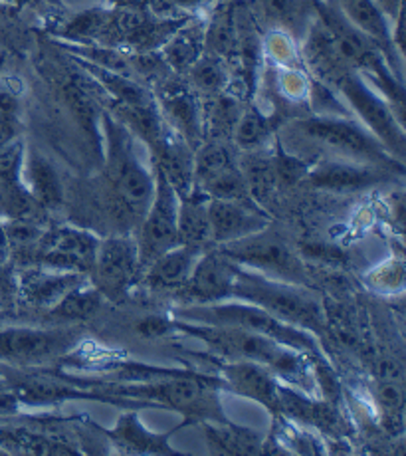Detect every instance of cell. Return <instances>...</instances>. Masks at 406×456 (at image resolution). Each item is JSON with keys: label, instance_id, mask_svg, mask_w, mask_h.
Masks as SVG:
<instances>
[{"label": "cell", "instance_id": "obj_37", "mask_svg": "<svg viewBox=\"0 0 406 456\" xmlns=\"http://www.w3.org/2000/svg\"><path fill=\"white\" fill-rule=\"evenodd\" d=\"M375 397L378 411H381V423L391 435L402 433V409H404V395L399 381L393 377L378 381L375 387Z\"/></svg>", "mask_w": 406, "mask_h": 456}, {"label": "cell", "instance_id": "obj_5", "mask_svg": "<svg viewBox=\"0 0 406 456\" xmlns=\"http://www.w3.org/2000/svg\"><path fill=\"white\" fill-rule=\"evenodd\" d=\"M315 11L317 19L331 34L343 62L363 76L404 121V80L393 72L381 48L357 30L333 0H315Z\"/></svg>", "mask_w": 406, "mask_h": 456}, {"label": "cell", "instance_id": "obj_23", "mask_svg": "<svg viewBox=\"0 0 406 456\" xmlns=\"http://www.w3.org/2000/svg\"><path fill=\"white\" fill-rule=\"evenodd\" d=\"M187 420H183L179 427H175L169 433H155L151 428L143 425L134 409L123 413L118 423L111 428H105L103 435L110 436L113 444H118L121 451L127 452H139V454H176L179 451L171 446V436L179 431V428L187 427Z\"/></svg>", "mask_w": 406, "mask_h": 456}, {"label": "cell", "instance_id": "obj_27", "mask_svg": "<svg viewBox=\"0 0 406 456\" xmlns=\"http://www.w3.org/2000/svg\"><path fill=\"white\" fill-rule=\"evenodd\" d=\"M284 126L276 113L266 111L260 103L248 100L234 127L232 145L238 151H258L273 143L278 129Z\"/></svg>", "mask_w": 406, "mask_h": 456}, {"label": "cell", "instance_id": "obj_22", "mask_svg": "<svg viewBox=\"0 0 406 456\" xmlns=\"http://www.w3.org/2000/svg\"><path fill=\"white\" fill-rule=\"evenodd\" d=\"M207 248L189 247V244H176V247L163 252L153 262L143 268L141 282L151 290L179 292L187 284L191 272Z\"/></svg>", "mask_w": 406, "mask_h": 456}, {"label": "cell", "instance_id": "obj_14", "mask_svg": "<svg viewBox=\"0 0 406 456\" xmlns=\"http://www.w3.org/2000/svg\"><path fill=\"white\" fill-rule=\"evenodd\" d=\"M77 336L68 330L4 328L0 330V359L8 363H34L72 349Z\"/></svg>", "mask_w": 406, "mask_h": 456}, {"label": "cell", "instance_id": "obj_10", "mask_svg": "<svg viewBox=\"0 0 406 456\" xmlns=\"http://www.w3.org/2000/svg\"><path fill=\"white\" fill-rule=\"evenodd\" d=\"M155 173V191L143 218L137 226V250L141 268L153 262L163 252L179 244L176 232V216H179V195H176L171 183L165 179L161 171Z\"/></svg>", "mask_w": 406, "mask_h": 456}, {"label": "cell", "instance_id": "obj_42", "mask_svg": "<svg viewBox=\"0 0 406 456\" xmlns=\"http://www.w3.org/2000/svg\"><path fill=\"white\" fill-rule=\"evenodd\" d=\"M8 262H11V254H8V242H6L3 218H0V268L8 266Z\"/></svg>", "mask_w": 406, "mask_h": 456}, {"label": "cell", "instance_id": "obj_30", "mask_svg": "<svg viewBox=\"0 0 406 456\" xmlns=\"http://www.w3.org/2000/svg\"><path fill=\"white\" fill-rule=\"evenodd\" d=\"M238 165H240L252 200L266 208V203H270V199L280 191L276 167H273L272 159V147L258 149V151H244L242 157H238Z\"/></svg>", "mask_w": 406, "mask_h": 456}, {"label": "cell", "instance_id": "obj_15", "mask_svg": "<svg viewBox=\"0 0 406 456\" xmlns=\"http://www.w3.org/2000/svg\"><path fill=\"white\" fill-rule=\"evenodd\" d=\"M396 173L386 167L370 165V163H359V161H347V159H321L313 161L310 167V173L305 179L312 187L321 191H333V192H353L370 189L381 183L391 181Z\"/></svg>", "mask_w": 406, "mask_h": 456}, {"label": "cell", "instance_id": "obj_26", "mask_svg": "<svg viewBox=\"0 0 406 456\" xmlns=\"http://www.w3.org/2000/svg\"><path fill=\"white\" fill-rule=\"evenodd\" d=\"M208 451L213 454H262L268 452L266 438L248 427L228 420H202Z\"/></svg>", "mask_w": 406, "mask_h": 456}, {"label": "cell", "instance_id": "obj_41", "mask_svg": "<svg viewBox=\"0 0 406 456\" xmlns=\"http://www.w3.org/2000/svg\"><path fill=\"white\" fill-rule=\"evenodd\" d=\"M377 6L381 8L383 14L386 16L388 20H394L396 16H399L401 12H404V0H375Z\"/></svg>", "mask_w": 406, "mask_h": 456}, {"label": "cell", "instance_id": "obj_35", "mask_svg": "<svg viewBox=\"0 0 406 456\" xmlns=\"http://www.w3.org/2000/svg\"><path fill=\"white\" fill-rule=\"evenodd\" d=\"M22 94L0 74V147L22 137Z\"/></svg>", "mask_w": 406, "mask_h": 456}, {"label": "cell", "instance_id": "obj_43", "mask_svg": "<svg viewBox=\"0 0 406 456\" xmlns=\"http://www.w3.org/2000/svg\"><path fill=\"white\" fill-rule=\"evenodd\" d=\"M4 66H6V54H4V52H0V74H3Z\"/></svg>", "mask_w": 406, "mask_h": 456}, {"label": "cell", "instance_id": "obj_31", "mask_svg": "<svg viewBox=\"0 0 406 456\" xmlns=\"http://www.w3.org/2000/svg\"><path fill=\"white\" fill-rule=\"evenodd\" d=\"M208 197L192 191L187 197L179 199V216H176V232L179 244L208 248L210 244V216Z\"/></svg>", "mask_w": 406, "mask_h": 456}, {"label": "cell", "instance_id": "obj_38", "mask_svg": "<svg viewBox=\"0 0 406 456\" xmlns=\"http://www.w3.org/2000/svg\"><path fill=\"white\" fill-rule=\"evenodd\" d=\"M367 284L378 292H401L404 286L402 260H388L367 274Z\"/></svg>", "mask_w": 406, "mask_h": 456}, {"label": "cell", "instance_id": "obj_11", "mask_svg": "<svg viewBox=\"0 0 406 456\" xmlns=\"http://www.w3.org/2000/svg\"><path fill=\"white\" fill-rule=\"evenodd\" d=\"M100 240V236L90 228L72 224L54 226L42 234L37 265L87 276L93 266Z\"/></svg>", "mask_w": 406, "mask_h": 456}, {"label": "cell", "instance_id": "obj_28", "mask_svg": "<svg viewBox=\"0 0 406 456\" xmlns=\"http://www.w3.org/2000/svg\"><path fill=\"white\" fill-rule=\"evenodd\" d=\"M236 46V0H216L205 20V52L226 60L234 68Z\"/></svg>", "mask_w": 406, "mask_h": 456}, {"label": "cell", "instance_id": "obj_33", "mask_svg": "<svg viewBox=\"0 0 406 456\" xmlns=\"http://www.w3.org/2000/svg\"><path fill=\"white\" fill-rule=\"evenodd\" d=\"M111 8H85L76 12L58 30V37L69 44H102L110 46Z\"/></svg>", "mask_w": 406, "mask_h": 456}, {"label": "cell", "instance_id": "obj_13", "mask_svg": "<svg viewBox=\"0 0 406 456\" xmlns=\"http://www.w3.org/2000/svg\"><path fill=\"white\" fill-rule=\"evenodd\" d=\"M238 265L218 247H208L194 265L181 294L189 304H216L232 300Z\"/></svg>", "mask_w": 406, "mask_h": 456}, {"label": "cell", "instance_id": "obj_9", "mask_svg": "<svg viewBox=\"0 0 406 456\" xmlns=\"http://www.w3.org/2000/svg\"><path fill=\"white\" fill-rule=\"evenodd\" d=\"M238 266L260 272L264 276L284 280V282L304 286L307 282V268L304 260L291 250L270 228L218 247Z\"/></svg>", "mask_w": 406, "mask_h": 456}, {"label": "cell", "instance_id": "obj_4", "mask_svg": "<svg viewBox=\"0 0 406 456\" xmlns=\"http://www.w3.org/2000/svg\"><path fill=\"white\" fill-rule=\"evenodd\" d=\"M310 74L323 84L333 87L339 98L345 102L353 118L359 119L394 159L404 163L406 153V134L404 121L396 116L388 102L370 86L363 76L349 68L339 52H333L328 58L317 62Z\"/></svg>", "mask_w": 406, "mask_h": 456}, {"label": "cell", "instance_id": "obj_21", "mask_svg": "<svg viewBox=\"0 0 406 456\" xmlns=\"http://www.w3.org/2000/svg\"><path fill=\"white\" fill-rule=\"evenodd\" d=\"M258 24L291 34L299 44L317 20L315 0H248Z\"/></svg>", "mask_w": 406, "mask_h": 456}, {"label": "cell", "instance_id": "obj_6", "mask_svg": "<svg viewBox=\"0 0 406 456\" xmlns=\"http://www.w3.org/2000/svg\"><path fill=\"white\" fill-rule=\"evenodd\" d=\"M232 300L258 305V308L270 312L289 326L313 333L321 344L323 339H328V312L323 310L320 300H315L299 284L284 282V280L264 276L260 272L238 266Z\"/></svg>", "mask_w": 406, "mask_h": 456}, {"label": "cell", "instance_id": "obj_34", "mask_svg": "<svg viewBox=\"0 0 406 456\" xmlns=\"http://www.w3.org/2000/svg\"><path fill=\"white\" fill-rule=\"evenodd\" d=\"M103 302V296L85 280L84 284L76 286L74 290H69L61 297L54 308H50V314L60 320L84 322L93 318V315L102 310Z\"/></svg>", "mask_w": 406, "mask_h": 456}, {"label": "cell", "instance_id": "obj_1", "mask_svg": "<svg viewBox=\"0 0 406 456\" xmlns=\"http://www.w3.org/2000/svg\"><path fill=\"white\" fill-rule=\"evenodd\" d=\"M103 143V173L100 187L103 208L116 223L119 232L137 231L155 191V173L149 171L135 151V137L111 116L102 111L100 118Z\"/></svg>", "mask_w": 406, "mask_h": 456}, {"label": "cell", "instance_id": "obj_8", "mask_svg": "<svg viewBox=\"0 0 406 456\" xmlns=\"http://www.w3.org/2000/svg\"><path fill=\"white\" fill-rule=\"evenodd\" d=\"M141 274L143 268L135 236L116 232L100 240L87 282L103 296L105 302H119L141 282Z\"/></svg>", "mask_w": 406, "mask_h": 456}, {"label": "cell", "instance_id": "obj_19", "mask_svg": "<svg viewBox=\"0 0 406 456\" xmlns=\"http://www.w3.org/2000/svg\"><path fill=\"white\" fill-rule=\"evenodd\" d=\"M337 4L343 16L355 26L357 30L365 34L367 38L373 40L385 58L391 64L393 72L404 80L402 77V66H404V56L399 54V50L394 48L393 42V22L386 19L381 8L377 6L375 0H333Z\"/></svg>", "mask_w": 406, "mask_h": 456}, {"label": "cell", "instance_id": "obj_12", "mask_svg": "<svg viewBox=\"0 0 406 456\" xmlns=\"http://www.w3.org/2000/svg\"><path fill=\"white\" fill-rule=\"evenodd\" d=\"M157 108L165 126L184 143L197 149L205 142V116L202 100L194 94L187 82H175V76L157 86Z\"/></svg>", "mask_w": 406, "mask_h": 456}, {"label": "cell", "instance_id": "obj_36", "mask_svg": "<svg viewBox=\"0 0 406 456\" xmlns=\"http://www.w3.org/2000/svg\"><path fill=\"white\" fill-rule=\"evenodd\" d=\"M262 52L264 62L273 68H299L304 66L302 58V46L299 42L291 37V34L268 28L262 34Z\"/></svg>", "mask_w": 406, "mask_h": 456}, {"label": "cell", "instance_id": "obj_3", "mask_svg": "<svg viewBox=\"0 0 406 456\" xmlns=\"http://www.w3.org/2000/svg\"><path fill=\"white\" fill-rule=\"evenodd\" d=\"M278 139L294 153L315 149L320 153L331 155L328 159L370 163L404 173V163L394 159L385 145L355 118L307 113V116L286 121L278 129Z\"/></svg>", "mask_w": 406, "mask_h": 456}, {"label": "cell", "instance_id": "obj_25", "mask_svg": "<svg viewBox=\"0 0 406 456\" xmlns=\"http://www.w3.org/2000/svg\"><path fill=\"white\" fill-rule=\"evenodd\" d=\"M24 181L40 213L58 210L64 203V187L54 163L37 149H26Z\"/></svg>", "mask_w": 406, "mask_h": 456}, {"label": "cell", "instance_id": "obj_39", "mask_svg": "<svg viewBox=\"0 0 406 456\" xmlns=\"http://www.w3.org/2000/svg\"><path fill=\"white\" fill-rule=\"evenodd\" d=\"M175 331L173 315H147L137 323V333L143 338H163Z\"/></svg>", "mask_w": 406, "mask_h": 456}, {"label": "cell", "instance_id": "obj_18", "mask_svg": "<svg viewBox=\"0 0 406 456\" xmlns=\"http://www.w3.org/2000/svg\"><path fill=\"white\" fill-rule=\"evenodd\" d=\"M210 216V244H223L246 239V236L262 232L270 228V215L266 208L254 203H238V200H208Z\"/></svg>", "mask_w": 406, "mask_h": 456}, {"label": "cell", "instance_id": "obj_7", "mask_svg": "<svg viewBox=\"0 0 406 456\" xmlns=\"http://www.w3.org/2000/svg\"><path fill=\"white\" fill-rule=\"evenodd\" d=\"M171 315L176 320L242 328L266 336L281 346L296 349V352L307 354L313 359H328L323 344L313 333L289 326V323L278 320L276 315L248 302L224 300L216 304H187L183 308L173 310Z\"/></svg>", "mask_w": 406, "mask_h": 456}, {"label": "cell", "instance_id": "obj_32", "mask_svg": "<svg viewBox=\"0 0 406 456\" xmlns=\"http://www.w3.org/2000/svg\"><path fill=\"white\" fill-rule=\"evenodd\" d=\"M184 82L189 84L191 90L205 102L215 98V95L226 92L234 82V69L226 62V60L207 54L202 52V56L191 66L187 74L183 76Z\"/></svg>", "mask_w": 406, "mask_h": 456}, {"label": "cell", "instance_id": "obj_29", "mask_svg": "<svg viewBox=\"0 0 406 456\" xmlns=\"http://www.w3.org/2000/svg\"><path fill=\"white\" fill-rule=\"evenodd\" d=\"M165 64L176 76H184L205 52V20L191 19L161 46Z\"/></svg>", "mask_w": 406, "mask_h": 456}, {"label": "cell", "instance_id": "obj_24", "mask_svg": "<svg viewBox=\"0 0 406 456\" xmlns=\"http://www.w3.org/2000/svg\"><path fill=\"white\" fill-rule=\"evenodd\" d=\"M151 163L153 169L161 171L165 179L171 183L179 199L192 192L194 149L184 143L179 135H175L171 129L163 139V143L151 153Z\"/></svg>", "mask_w": 406, "mask_h": 456}, {"label": "cell", "instance_id": "obj_20", "mask_svg": "<svg viewBox=\"0 0 406 456\" xmlns=\"http://www.w3.org/2000/svg\"><path fill=\"white\" fill-rule=\"evenodd\" d=\"M87 276L77 274V272L52 270L46 266L34 265L26 268L22 276L16 280V292H19L26 302L38 308H54V305L76 286L84 284Z\"/></svg>", "mask_w": 406, "mask_h": 456}, {"label": "cell", "instance_id": "obj_2", "mask_svg": "<svg viewBox=\"0 0 406 456\" xmlns=\"http://www.w3.org/2000/svg\"><path fill=\"white\" fill-rule=\"evenodd\" d=\"M175 331L184 333L205 344L210 354L228 362H254L278 377V379L307 395H315V359L307 354L278 344L266 336L234 326H215V323H199L173 318ZM328 362V359H325Z\"/></svg>", "mask_w": 406, "mask_h": 456}, {"label": "cell", "instance_id": "obj_40", "mask_svg": "<svg viewBox=\"0 0 406 456\" xmlns=\"http://www.w3.org/2000/svg\"><path fill=\"white\" fill-rule=\"evenodd\" d=\"M22 401L19 395L14 393L11 385L0 387V419H12L22 413Z\"/></svg>", "mask_w": 406, "mask_h": 456}, {"label": "cell", "instance_id": "obj_16", "mask_svg": "<svg viewBox=\"0 0 406 456\" xmlns=\"http://www.w3.org/2000/svg\"><path fill=\"white\" fill-rule=\"evenodd\" d=\"M218 362H223L218 363V377L223 379L224 391L258 403L270 411L272 417H280L281 381L268 367L254 362H228V359H218Z\"/></svg>", "mask_w": 406, "mask_h": 456}, {"label": "cell", "instance_id": "obj_17", "mask_svg": "<svg viewBox=\"0 0 406 456\" xmlns=\"http://www.w3.org/2000/svg\"><path fill=\"white\" fill-rule=\"evenodd\" d=\"M24 139L0 147V218H37V208L24 181Z\"/></svg>", "mask_w": 406, "mask_h": 456}]
</instances>
